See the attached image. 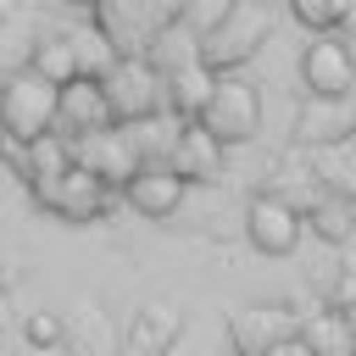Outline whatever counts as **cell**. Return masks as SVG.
<instances>
[{
	"instance_id": "16",
	"label": "cell",
	"mask_w": 356,
	"mask_h": 356,
	"mask_svg": "<svg viewBox=\"0 0 356 356\" xmlns=\"http://www.w3.org/2000/svg\"><path fill=\"white\" fill-rule=\"evenodd\" d=\"M161 89H167L172 122H195V117L206 111L211 89H217V72H206V67L195 61V67H178V72H167V78H161Z\"/></svg>"
},
{
	"instance_id": "5",
	"label": "cell",
	"mask_w": 356,
	"mask_h": 356,
	"mask_svg": "<svg viewBox=\"0 0 356 356\" xmlns=\"http://www.w3.org/2000/svg\"><path fill=\"white\" fill-rule=\"evenodd\" d=\"M72 161H78L89 178H100L106 189H128L134 172L145 167V156H139V145H134L128 128H106V134L72 139Z\"/></svg>"
},
{
	"instance_id": "11",
	"label": "cell",
	"mask_w": 356,
	"mask_h": 356,
	"mask_svg": "<svg viewBox=\"0 0 356 356\" xmlns=\"http://www.w3.org/2000/svg\"><path fill=\"white\" fill-rule=\"evenodd\" d=\"M122 195H128V206H134L139 217H172V211L184 206V184H178V172H172L167 161H145Z\"/></svg>"
},
{
	"instance_id": "12",
	"label": "cell",
	"mask_w": 356,
	"mask_h": 356,
	"mask_svg": "<svg viewBox=\"0 0 356 356\" xmlns=\"http://www.w3.org/2000/svg\"><path fill=\"white\" fill-rule=\"evenodd\" d=\"M167 167L178 172V184H206V178H217L222 172V145L200 128V122H184L178 128V139H172V156H167Z\"/></svg>"
},
{
	"instance_id": "25",
	"label": "cell",
	"mask_w": 356,
	"mask_h": 356,
	"mask_svg": "<svg viewBox=\"0 0 356 356\" xmlns=\"http://www.w3.org/2000/svg\"><path fill=\"white\" fill-rule=\"evenodd\" d=\"M6 145H11V139H6V128H0V156H6Z\"/></svg>"
},
{
	"instance_id": "7",
	"label": "cell",
	"mask_w": 356,
	"mask_h": 356,
	"mask_svg": "<svg viewBox=\"0 0 356 356\" xmlns=\"http://www.w3.org/2000/svg\"><path fill=\"white\" fill-rule=\"evenodd\" d=\"M300 211L284 200V195H250L245 206V239L261 250V256H289L300 245Z\"/></svg>"
},
{
	"instance_id": "15",
	"label": "cell",
	"mask_w": 356,
	"mask_h": 356,
	"mask_svg": "<svg viewBox=\"0 0 356 356\" xmlns=\"http://www.w3.org/2000/svg\"><path fill=\"white\" fill-rule=\"evenodd\" d=\"M184 334V317L161 300H150L145 312H134V328H128V356H167V345Z\"/></svg>"
},
{
	"instance_id": "10",
	"label": "cell",
	"mask_w": 356,
	"mask_h": 356,
	"mask_svg": "<svg viewBox=\"0 0 356 356\" xmlns=\"http://www.w3.org/2000/svg\"><path fill=\"white\" fill-rule=\"evenodd\" d=\"M161 17H150L145 6H95V33L106 39V50L117 61H139L156 39Z\"/></svg>"
},
{
	"instance_id": "9",
	"label": "cell",
	"mask_w": 356,
	"mask_h": 356,
	"mask_svg": "<svg viewBox=\"0 0 356 356\" xmlns=\"http://www.w3.org/2000/svg\"><path fill=\"white\" fill-rule=\"evenodd\" d=\"M33 200L44 206V211H56V217H67V222H89V217H100L106 211V200H111V189L100 184V178H89L78 161L56 178V184H44V189H33Z\"/></svg>"
},
{
	"instance_id": "24",
	"label": "cell",
	"mask_w": 356,
	"mask_h": 356,
	"mask_svg": "<svg viewBox=\"0 0 356 356\" xmlns=\"http://www.w3.org/2000/svg\"><path fill=\"white\" fill-rule=\"evenodd\" d=\"M334 6H339V17H334V28H356V6H350V0H334Z\"/></svg>"
},
{
	"instance_id": "4",
	"label": "cell",
	"mask_w": 356,
	"mask_h": 356,
	"mask_svg": "<svg viewBox=\"0 0 356 356\" xmlns=\"http://www.w3.org/2000/svg\"><path fill=\"white\" fill-rule=\"evenodd\" d=\"M217 145H245V139H256V128H261V95H256V83H245V78H217V89H211V100H206V111L195 117Z\"/></svg>"
},
{
	"instance_id": "1",
	"label": "cell",
	"mask_w": 356,
	"mask_h": 356,
	"mask_svg": "<svg viewBox=\"0 0 356 356\" xmlns=\"http://www.w3.org/2000/svg\"><path fill=\"white\" fill-rule=\"evenodd\" d=\"M106 106H111V122L117 128H139V122H156L167 111V89H161V72L139 56V61H111L106 78H95Z\"/></svg>"
},
{
	"instance_id": "13",
	"label": "cell",
	"mask_w": 356,
	"mask_h": 356,
	"mask_svg": "<svg viewBox=\"0 0 356 356\" xmlns=\"http://www.w3.org/2000/svg\"><path fill=\"white\" fill-rule=\"evenodd\" d=\"M295 134L306 145H345L356 134V106L350 100H312L306 95V106L295 117Z\"/></svg>"
},
{
	"instance_id": "19",
	"label": "cell",
	"mask_w": 356,
	"mask_h": 356,
	"mask_svg": "<svg viewBox=\"0 0 356 356\" xmlns=\"http://www.w3.org/2000/svg\"><path fill=\"white\" fill-rule=\"evenodd\" d=\"M300 222H312V234H317V239H328V245H345V239L356 234V200L317 195V200L306 206V217H300Z\"/></svg>"
},
{
	"instance_id": "17",
	"label": "cell",
	"mask_w": 356,
	"mask_h": 356,
	"mask_svg": "<svg viewBox=\"0 0 356 356\" xmlns=\"http://www.w3.org/2000/svg\"><path fill=\"white\" fill-rule=\"evenodd\" d=\"M28 72H33V78H44L50 89H67V83H78V78H83V67H78L72 33H44V39L33 44V61H28Z\"/></svg>"
},
{
	"instance_id": "8",
	"label": "cell",
	"mask_w": 356,
	"mask_h": 356,
	"mask_svg": "<svg viewBox=\"0 0 356 356\" xmlns=\"http://www.w3.org/2000/svg\"><path fill=\"white\" fill-rule=\"evenodd\" d=\"M106 128H117V122H111V106H106V95H100L95 78H78V83L56 89V134L67 145L89 139V134H106Z\"/></svg>"
},
{
	"instance_id": "23",
	"label": "cell",
	"mask_w": 356,
	"mask_h": 356,
	"mask_svg": "<svg viewBox=\"0 0 356 356\" xmlns=\"http://www.w3.org/2000/svg\"><path fill=\"white\" fill-rule=\"evenodd\" d=\"M267 356H312V350H306V345H300V334H289V339H284V345H273V350H267Z\"/></svg>"
},
{
	"instance_id": "21",
	"label": "cell",
	"mask_w": 356,
	"mask_h": 356,
	"mask_svg": "<svg viewBox=\"0 0 356 356\" xmlns=\"http://www.w3.org/2000/svg\"><path fill=\"white\" fill-rule=\"evenodd\" d=\"M334 17H339V6H334V0H295V22H306V28H312V39L334 33Z\"/></svg>"
},
{
	"instance_id": "2",
	"label": "cell",
	"mask_w": 356,
	"mask_h": 356,
	"mask_svg": "<svg viewBox=\"0 0 356 356\" xmlns=\"http://www.w3.org/2000/svg\"><path fill=\"white\" fill-rule=\"evenodd\" d=\"M0 128L6 139H17L22 150L39 145L44 134H56V89L33 72H17L0 83Z\"/></svg>"
},
{
	"instance_id": "3",
	"label": "cell",
	"mask_w": 356,
	"mask_h": 356,
	"mask_svg": "<svg viewBox=\"0 0 356 356\" xmlns=\"http://www.w3.org/2000/svg\"><path fill=\"white\" fill-rule=\"evenodd\" d=\"M267 28H273L267 6H228L222 28L200 39V67L217 72V78H234V67H245L256 56V44L267 39Z\"/></svg>"
},
{
	"instance_id": "14",
	"label": "cell",
	"mask_w": 356,
	"mask_h": 356,
	"mask_svg": "<svg viewBox=\"0 0 356 356\" xmlns=\"http://www.w3.org/2000/svg\"><path fill=\"white\" fill-rule=\"evenodd\" d=\"M228 339H234V350H239V356H267L273 345H284V339H289V323H284V312H278V306H245V312H234Z\"/></svg>"
},
{
	"instance_id": "20",
	"label": "cell",
	"mask_w": 356,
	"mask_h": 356,
	"mask_svg": "<svg viewBox=\"0 0 356 356\" xmlns=\"http://www.w3.org/2000/svg\"><path fill=\"white\" fill-rule=\"evenodd\" d=\"M67 167H72V145H67L61 134H44L39 145H28V184H33V189L56 184Z\"/></svg>"
},
{
	"instance_id": "6",
	"label": "cell",
	"mask_w": 356,
	"mask_h": 356,
	"mask_svg": "<svg viewBox=\"0 0 356 356\" xmlns=\"http://www.w3.org/2000/svg\"><path fill=\"white\" fill-rule=\"evenodd\" d=\"M300 83L312 100H350V83H356V56L339 33H323L300 50Z\"/></svg>"
},
{
	"instance_id": "18",
	"label": "cell",
	"mask_w": 356,
	"mask_h": 356,
	"mask_svg": "<svg viewBox=\"0 0 356 356\" xmlns=\"http://www.w3.org/2000/svg\"><path fill=\"white\" fill-rule=\"evenodd\" d=\"M300 345L312 356H356V334L345 312H312V323L300 328Z\"/></svg>"
},
{
	"instance_id": "22",
	"label": "cell",
	"mask_w": 356,
	"mask_h": 356,
	"mask_svg": "<svg viewBox=\"0 0 356 356\" xmlns=\"http://www.w3.org/2000/svg\"><path fill=\"white\" fill-rule=\"evenodd\" d=\"M28 339H33V345H50V339H61V323H56L50 312H33V317H28Z\"/></svg>"
}]
</instances>
